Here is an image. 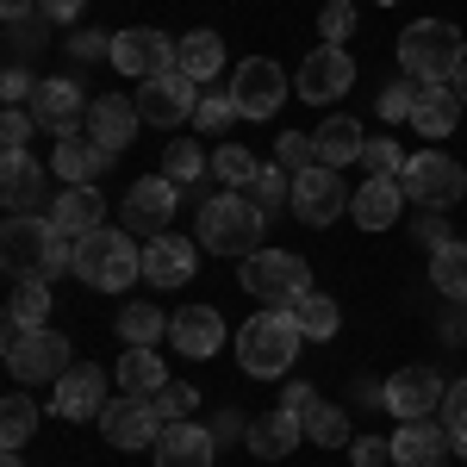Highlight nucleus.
Returning a JSON list of instances; mask_svg holds the SVG:
<instances>
[{
    "label": "nucleus",
    "mask_w": 467,
    "mask_h": 467,
    "mask_svg": "<svg viewBox=\"0 0 467 467\" xmlns=\"http://www.w3.org/2000/svg\"><path fill=\"white\" fill-rule=\"evenodd\" d=\"M0 268L13 281H57L75 268V237L57 231L50 213H13L0 231Z\"/></svg>",
    "instance_id": "nucleus-1"
},
{
    "label": "nucleus",
    "mask_w": 467,
    "mask_h": 467,
    "mask_svg": "<svg viewBox=\"0 0 467 467\" xmlns=\"http://www.w3.org/2000/svg\"><path fill=\"white\" fill-rule=\"evenodd\" d=\"M299 324H293V312H255L244 330H237V368L250 374V380H281L293 361H299Z\"/></svg>",
    "instance_id": "nucleus-2"
},
{
    "label": "nucleus",
    "mask_w": 467,
    "mask_h": 467,
    "mask_svg": "<svg viewBox=\"0 0 467 467\" xmlns=\"http://www.w3.org/2000/svg\"><path fill=\"white\" fill-rule=\"evenodd\" d=\"M144 275V250L125 237V231H112V224H100V231H88V237H75V281L94 293H119L131 287Z\"/></svg>",
    "instance_id": "nucleus-3"
},
{
    "label": "nucleus",
    "mask_w": 467,
    "mask_h": 467,
    "mask_svg": "<svg viewBox=\"0 0 467 467\" xmlns=\"http://www.w3.org/2000/svg\"><path fill=\"white\" fill-rule=\"evenodd\" d=\"M262 224H268V213L250 193H213L200 206L193 231H200V250H213V255H255L262 250Z\"/></svg>",
    "instance_id": "nucleus-4"
},
{
    "label": "nucleus",
    "mask_w": 467,
    "mask_h": 467,
    "mask_svg": "<svg viewBox=\"0 0 467 467\" xmlns=\"http://www.w3.org/2000/svg\"><path fill=\"white\" fill-rule=\"evenodd\" d=\"M467 63V44H462V26L449 19H418L399 32V69L411 81H455Z\"/></svg>",
    "instance_id": "nucleus-5"
},
{
    "label": "nucleus",
    "mask_w": 467,
    "mask_h": 467,
    "mask_svg": "<svg viewBox=\"0 0 467 467\" xmlns=\"http://www.w3.org/2000/svg\"><path fill=\"white\" fill-rule=\"evenodd\" d=\"M6 368H13V380H26V387H57L63 374H69V337H57L50 324H37V330H26V324H6Z\"/></svg>",
    "instance_id": "nucleus-6"
},
{
    "label": "nucleus",
    "mask_w": 467,
    "mask_h": 467,
    "mask_svg": "<svg viewBox=\"0 0 467 467\" xmlns=\"http://www.w3.org/2000/svg\"><path fill=\"white\" fill-rule=\"evenodd\" d=\"M399 187H405L411 206H424V213H449L455 200H467V169H462V162H449V156L431 144V150H418V156H405Z\"/></svg>",
    "instance_id": "nucleus-7"
},
{
    "label": "nucleus",
    "mask_w": 467,
    "mask_h": 467,
    "mask_svg": "<svg viewBox=\"0 0 467 467\" xmlns=\"http://www.w3.org/2000/svg\"><path fill=\"white\" fill-rule=\"evenodd\" d=\"M237 281H244V293H255L262 306L287 312L299 293H312V268H306L299 255H287V250H255V255H244Z\"/></svg>",
    "instance_id": "nucleus-8"
},
{
    "label": "nucleus",
    "mask_w": 467,
    "mask_h": 467,
    "mask_svg": "<svg viewBox=\"0 0 467 467\" xmlns=\"http://www.w3.org/2000/svg\"><path fill=\"white\" fill-rule=\"evenodd\" d=\"M112 69L125 75V81H156V75L181 69V37L156 32V26L112 32Z\"/></svg>",
    "instance_id": "nucleus-9"
},
{
    "label": "nucleus",
    "mask_w": 467,
    "mask_h": 467,
    "mask_svg": "<svg viewBox=\"0 0 467 467\" xmlns=\"http://www.w3.org/2000/svg\"><path fill=\"white\" fill-rule=\"evenodd\" d=\"M349 88H356V57H349L343 44H318V50L299 63V75H293V94H299V100H312V107L343 100Z\"/></svg>",
    "instance_id": "nucleus-10"
},
{
    "label": "nucleus",
    "mask_w": 467,
    "mask_h": 467,
    "mask_svg": "<svg viewBox=\"0 0 467 467\" xmlns=\"http://www.w3.org/2000/svg\"><path fill=\"white\" fill-rule=\"evenodd\" d=\"M231 100H237V119H275L287 100V69L268 57H244L231 75Z\"/></svg>",
    "instance_id": "nucleus-11"
},
{
    "label": "nucleus",
    "mask_w": 467,
    "mask_h": 467,
    "mask_svg": "<svg viewBox=\"0 0 467 467\" xmlns=\"http://www.w3.org/2000/svg\"><path fill=\"white\" fill-rule=\"evenodd\" d=\"M200 112V81L193 75H181V69H169V75H156V81H138V119L144 125H181V119H193Z\"/></svg>",
    "instance_id": "nucleus-12"
},
{
    "label": "nucleus",
    "mask_w": 467,
    "mask_h": 467,
    "mask_svg": "<svg viewBox=\"0 0 467 467\" xmlns=\"http://www.w3.org/2000/svg\"><path fill=\"white\" fill-rule=\"evenodd\" d=\"M349 200H356V193L337 181V169H324V162L293 175V218H299V224H337V218L349 213Z\"/></svg>",
    "instance_id": "nucleus-13"
},
{
    "label": "nucleus",
    "mask_w": 467,
    "mask_h": 467,
    "mask_svg": "<svg viewBox=\"0 0 467 467\" xmlns=\"http://www.w3.org/2000/svg\"><path fill=\"white\" fill-rule=\"evenodd\" d=\"M100 436H107L112 449H156V436H162V411H156V399H112L107 411H100Z\"/></svg>",
    "instance_id": "nucleus-14"
},
{
    "label": "nucleus",
    "mask_w": 467,
    "mask_h": 467,
    "mask_svg": "<svg viewBox=\"0 0 467 467\" xmlns=\"http://www.w3.org/2000/svg\"><path fill=\"white\" fill-rule=\"evenodd\" d=\"M88 107H94V100H81V88H75L69 75L37 81V94H32V119L50 131V138H75V131L88 125Z\"/></svg>",
    "instance_id": "nucleus-15"
},
{
    "label": "nucleus",
    "mask_w": 467,
    "mask_h": 467,
    "mask_svg": "<svg viewBox=\"0 0 467 467\" xmlns=\"http://www.w3.org/2000/svg\"><path fill=\"white\" fill-rule=\"evenodd\" d=\"M442 399H449V380L436 368H399V374H387V411L399 424L405 418H436Z\"/></svg>",
    "instance_id": "nucleus-16"
},
{
    "label": "nucleus",
    "mask_w": 467,
    "mask_h": 467,
    "mask_svg": "<svg viewBox=\"0 0 467 467\" xmlns=\"http://www.w3.org/2000/svg\"><path fill=\"white\" fill-rule=\"evenodd\" d=\"M112 399H107V374L94 368V361H75L69 374L57 380V393H50V411L57 418H75V424H100V411H107Z\"/></svg>",
    "instance_id": "nucleus-17"
},
{
    "label": "nucleus",
    "mask_w": 467,
    "mask_h": 467,
    "mask_svg": "<svg viewBox=\"0 0 467 467\" xmlns=\"http://www.w3.org/2000/svg\"><path fill=\"white\" fill-rule=\"evenodd\" d=\"M175 200H181V187L169 175L131 181V193H125V224H131L138 237H162V231H169V218H175Z\"/></svg>",
    "instance_id": "nucleus-18"
},
{
    "label": "nucleus",
    "mask_w": 467,
    "mask_h": 467,
    "mask_svg": "<svg viewBox=\"0 0 467 467\" xmlns=\"http://www.w3.org/2000/svg\"><path fill=\"white\" fill-rule=\"evenodd\" d=\"M455 455V436L449 424H431V418H405L393 431V467H449Z\"/></svg>",
    "instance_id": "nucleus-19"
},
{
    "label": "nucleus",
    "mask_w": 467,
    "mask_h": 467,
    "mask_svg": "<svg viewBox=\"0 0 467 467\" xmlns=\"http://www.w3.org/2000/svg\"><path fill=\"white\" fill-rule=\"evenodd\" d=\"M50 175L57 169H44L32 150H6V162H0V200H6V213H37Z\"/></svg>",
    "instance_id": "nucleus-20"
},
{
    "label": "nucleus",
    "mask_w": 467,
    "mask_h": 467,
    "mask_svg": "<svg viewBox=\"0 0 467 467\" xmlns=\"http://www.w3.org/2000/svg\"><path fill=\"white\" fill-rule=\"evenodd\" d=\"M169 343L187 361H206V356L224 349V318H218L213 306H181L175 318H169Z\"/></svg>",
    "instance_id": "nucleus-21"
},
{
    "label": "nucleus",
    "mask_w": 467,
    "mask_h": 467,
    "mask_svg": "<svg viewBox=\"0 0 467 467\" xmlns=\"http://www.w3.org/2000/svg\"><path fill=\"white\" fill-rule=\"evenodd\" d=\"M399 213H405V187H399V175H368L356 187V200H349V218H356L361 231H393Z\"/></svg>",
    "instance_id": "nucleus-22"
},
{
    "label": "nucleus",
    "mask_w": 467,
    "mask_h": 467,
    "mask_svg": "<svg viewBox=\"0 0 467 467\" xmlns=\"http://www.w3.org/2000/svg\"><path fill=\"white\" fill-rule=\"evenodd\" d=\"M193 268H200V250L187 244V237H150L144 244V281L150 287H187L193 281Z\"/></svg>",
    "instance_id": "nucleus-23"
},
{
    "label": "nucleus",
    "mask_w": 467,
    "mask_h": 467,
    "mask_svg": "<svg viewBox=\"0 0 467 467\" xmlns=\"http://www.w3.org/2000/svg\"><path fill=\"white\" fill-rule=\"evenodd\" d=\"M218 442L206 424H193V418H181V424H162L156 436V467H213Z\"/></svg>",
    "instance_id": "nucleus-24"
},
{
    "label": "nucleus",
    "mask_w": 467,
    "mask_h": 467,
    "mask_svg": "<svg viewBox=\"0 0 467 467\" xmlns=\"http://www.w3.org/2000/svg\"><path fill=\"white\" fill-rule=\"evenodd\" d=\"M462 94H455V88H449V81H418V107H411V131H418V138H449V131H455V125H462Z\"/></svg>",
    "instance_id": "nucleus-25"
},
{
    "label": "nucleus",
    "mask_w": 467,
    "mask_h": 467,
    "mask_svg": "<svg viewBox=\"0 0 467 467\" xmlns=\"http://www.w3.org/2000/svg\"><path fill=\"white\" fill-rule=\"evenodd\" d=\"M81 131H88L100 150L119 156V150L138 138V100H125V94H100V100L88 107V125H81Z\"/></svg>",
    "instance_id": "nucleus-26"
},
{
    "label": "nucleus",
    "mask_w": 467,
    "mask_h": 467,
    "mask_svg": "<svg viewBox=\"0 0 467 467\" xmlns=\"http://www.w3.org/2000/svg\"><path fill=\"white\" fill-rule=\"evenodd\" d=\"M50 169L69 181V187H94V181L112 169V150H100L88 131H75V138H57V156H50Z\"/></svg>",
    "instance_id": "nucleus-27"
},
{
    "label": "nucleus",
    "mask_w": 467,
    "mask_h": 467,
    "mask_svg": "<svg viewBox=\"0 0 467 467\" xmlns=\"http://www.w3.org/2000/svg\"><path fill=\"white\" fill-rule=\"evenodd\" d=\"M50 224L69 231V237L100 231V224H107V200H100V187H57V200H50Z\"/></svg>",
    "instance_id": "nucleus-28"
},
{
    "label": "nucleus",
    "mask_w": 467,
    "mask_h": 467,
    "mask_svg": "<svg viewBox=\"0 0 467 467\" xmlns=\"http://www.w3.org/2000/svg\"><path fill=\"white\" fill-rule=\"evenodd\" d=\"M306 442V418H293V411H268V418H250V455L255 462H281Z\"/></svg>",
    "instance_id": "nucleus-29"
},
{
    "label": "nucleus",
    "mask_w": 467,
    "mask_h": 467,
    "mask_svg": "<svg viewBox=\"0 0 467 467\" xmlns=\"http://www.w3.org/2000/svg\"><path fill=\"white\" fill-rule=\"evenodd\" d=\"M312 144H318V162L324 169H349V162H361V125L349 119V112H330L318 131H312Z\"/></svg>",
    "instance_id": "nucleus-30"
},
{
    "label": "nucleus",
    "mask_w": 467,
    "mask_h": 467,
    "mask_svg": "<svg viewBox=\"0 0 467 467\" xmlns=\"http://www.w3.org/2000/svg\"><path fill=\"white\" fill-rule=\"evenodd\" d=\"M112 380H119L131 399H156L162 387H169V368H162V356H156V349H125V356H119V368H112Z\"/></svg>",
    "instance_id": "nucleus-31"
},
{
    "label": "nucleus",
    "mask_w": 467,
    "mask_h": 467,
    "mask_svg": "<svg viewBox=\"0 0 467 467\" xmlns=\"http://www.w3.org/2000/svg\"><path fill=\"white\" fill-rule=\"evenodd\" d=\"M287 312H293V324H299V337H306V343H324V337H337V324H343L337 299H330V293H318V287L299 293Z\"/></svg>",
    "instance_id": "nucleus-32"
},
{
    "label": "nucleus",
    "mask_w": 467,
    "mask_h": 467,
    "mask_svg": "<svg viewBox=\"0 0 467 467\" xmlns=\"http://www.w3.org/2000/svg\"><path fill=\"white\" fill-rule=\"evenodd\" d=\"M181 75H193V81L224 75V37L218 32H187L181 37Z\"/></svg>",
    "instance_id": "nucleus-33"
},
{
    "label": "nucleus",
    "mask_w": 467,
    "mask_h": 467,
    "mask_svg": "<svg viewBox=\"0 0 467 467\" xmlns=\"http://www.w3.org/2000/svg\"><path fill=\"white\" fill-rule=\"evenodd\" d=\"M431 281H436L442 299H462L467 306V244H442L431 255Z\"/></svg>",
    "instance_id": "nucleus-34"
},
{
    "label": "nucleus",
    "mask_w": 467,
    "mask_h": 467,
    "mask_svg": "<svg viewBox=\"0 0 467 467\" xmlns=\"http://www.w3.org/2000/svg\"><path fill=\"white\" fill-rule=\"evenodd\" d=\"M6 324H26V330L50 324V281H19L6 299Z\"/></svg>",
    "instance_id": "nucleus-35"
},
{
    "label": "nucleus",
    "mask_w": 467,
    "mask_h": 467,
    "mask_svg": "<svg viewBox=\"0 0 467 467\" xmlns=\"http://www.w3.org/2000/svg\"><path fill=\"white\" fill-rule=\"evenodd\" d=\"M32 436H37V405L26 393H6L0 399V442L6 449H26Z\"/></svg>",
    "instance_id": "nucleus-36"
},
{
    "label": "nucleus",
    "mask_w": 467,
    "mask_h": 467,
    "mask_svg": "<svg viewBox=\"0 0 467 467\" xmlns=\"http://www.w3.org/2000/svg\"><path fill=\"white\" fill-rule=\"evenodd\" d=\"M206 169H213V156L193 144V138H175V144L162 150V175L175 181V187H193V181L206 175Z\"/></svg>",
    "instance_id": "nucleus-37"
},
{
    "label": "nucleus",
    "mask_w": 467,
    "mask_h": 467,
    "mask_svg": "<svg viewBox=\"0 0 467 467\" xmlns=\"http://www.w3.org/2000/svg\"><path fill=\"white\" fill-rule=\"evenodd\" d=\"M162 330H169V318H162L156 306H144V299L119 312V337H125L131 349H156V337H162Z\"/></svg>",
    "instance_id": "nucleus-38"
},
{
    "label": "nucleus",
    "mask_w": 467,
    "mask_h": 467,
    "mask_svg": "<svg viewBox=\"0 0 467 467\" xmlns=\"http://www.w3.org/2000/svg\"><path fill=\"white\" fill-rule=\"evenodd\" d=\"M213 175L224 181L231 193H244V187L255 181V156H250L244 144H218V150H213Z\"/></svg>",
    "instance_id": "nucleus-39"
},
{
    "label": "nucleus",
    "mask_w": 467,
    "mask_h": 467,
    "mask_svg": "<svg viewBox=\"0 0 467 467\" xmlns=\"http://www.w3.org/2000/svg\"><path fill=\"white\" fill-rule=\"evenodd\" d=\"M262 213H281V206H293V181H287V169L275 162V169H255V181L244 187Z\"/></svg>",
    "instance_id": "nucleus-40"
},
{
    "label": "nucleus",
    "mask_w": 467,
    "mask_h": 467,
    "mask_svg": "<svg viewBox=\"0 0 467 467\" xmlns=\"http://www.w3.org/2000/svg\"><path fill=\"white\" fill-rule=\"evenodd\" d=\"M306 442H324V449H337V442H356V436H349V418H343V411H337V405H312V411H306Z\"/></svg>",
    "instance_id": "nucleus-41"
},
{
    "label": "nucleus",
    "mask_w": 467,
    "mask_h": 467,
    "mask_svg": "<svg viewBox=\"0 0 467 467\" xmlns=\"http://www.w3.org/2000/svg\"><path fill=\"white\" fill-rule=\"evenodd\" d=\"M231 119H237L231 88H224V94H200V112H193V131H200V138H224V131H231Z\"/></svg>",
    "instance_id": "nucleus-42"
},
{
    "label": "nucleus",
    "mask_w": 467,
    "mask_h": 467,
    "mask_svg": "<svg viewBox=\"0 0 467 467\" xmlns=\"http://www.w3.org/2000/svg\"><path fill=\"white\" fill-rule=\"evenodd\" d=\"M361 169H368V175H405V150H399L393 138H368V144H361Z\"/></svg>",
    "instance_id": "nucleus-43"
},
{
    "label": "nucleus",
    "mask_w": 467,
    "mask_h": 467,
    "mask_svg": "<svg viewBox=\"0 0 467 467\" xmlns=\"http://www.w3.org/2000/svg\"><path fill=\"white\" fill-rule=\"evenodd\" d=\"M374 107H380V119H387V125H399V119H411V107H418V81H411V75H405V81H387Z\"/></svg>",
    "instance_id": "nucleus-44"
},
{
    "label": "nucleus",
    "mask_w": 467,
    "mask_h": 467,
    "mask_svg": "<svg viewBox=\"0 0 467 467\" xmlns=\"http://www.w3.org/2000/svg\"><path fill=\"white\" fill-rule=\"evenodd\" d=\"M275 162L293 169V175H299V169H318V144H312L306 131H287V138H275Z\"/></svg>",
    "instance_id": "nucleus-45"
},
{
    "label": "nucleus",
    "mask_w": 467,
    "mask_h": 467,
    "mask_svg": "<svg viewBox=\"0 0 467 467\" xmlns=\"http://www.w3.org/2000/svg\"><path fill=\"white\" fill-rule=\"evenodd\" d=\"M442 424L455 436V455H467V380H449V399H442Z\"/></svg>",
    "instance_id": "nucleus-46"
},
{
    "label": "nucleus",
    "mask_w": 467,
    "mask_h": 467,
    "mask_svg": "<svg viewBox=\"0 0 467 467\" xmlns=\"http://www.w3.org/2000/svg\"><path fill=\"white\" fill-rule=\"evenodd\" d=\"M156 411H162V424H181V418H193V411H200V387H175V380H169V387L156 393Z\"/></svg>",
    "instance_id": "nucleus-47"
},
{
    "label": "nucleus",
    "mask_w": 467,
    "mask_h": 467,
    "mask_svg": "<svg viewBox=\"0 0 467 467\" xmlns=\"http://www.w3.org/2000/svg\"><path fill=\"white\" fill-rule=\"evenodd\" d=\"M63 50H69L75 63H100V57H107V63H112V32H94V26H88V32L63 37Z\"/></svg>",
    "instance_id": "nucleus-48"
},
{
    "label": "nucleus",
    "mask_w": 467,
    "mask_h": 467,
    "mask_svg": "<svg viewBox=\"0 0 467 467\" xmlns=\"http://www.w3.org/2000/svg\"><path fill=\"white\" fill-rule=\"evenodd\" d=\"M32 138H37V119H32V112H19V107H6V119H0V144L26 150Z\"/></svg>",
    "instance_id": "nucleus-49"
},
{
    "label": "nucleus",
    "mask_w": 467,
    "mask_h": 467,
    "mask_svg": "<svg viewBox=\"0 0 467 467\" xmlns=\"http://www.w3.org/2000/svg\"><path fill=\"white\" fill-rule=\"evenodd\" d=\"M206 431H213L218 449H237V442H250V418H244V411H218Z\"/></svg>",
    "instance_id": "nucleus-50"
},
{
    "label": "nucleus",
    "mask_w": 467,
    "mask_h": 467,
    "mask_svg": "<svg viewBox=\"0 0 467 467\" xmlns=\"http://www.w3.org/2000/svg\"><path fill=\"white\" fill-rule=\"evenodd\" d=\"M349 462L356 467H387L393 462V436H356V442H349Z\"/></svg>",
    "instance_id": "nucleus-51"
},
{
    "label": "nucleus",
    "mask_w": 467,
    "mask_h": 467,
    "mask_svg": "<svg viewBox=\"0 0 467 467\" xmlns=\"http://www.w3.org/2000/svg\"><path fill=\"white\" fill-rule=\"evenodd\" d=\"M318 32L330 37V44H337V37H349V32H356V6H349V0H330V6L318 13Z\"/></svg>",
    "instance_id": "nucleus-52"
},
{
    "label": "nucleus",
    "mask_w": 467,
    "mask_h": 467,
    "mask_svg": "<svg viewBox=\"0 0 467 467\" xmlns=\"http://www.w3.org/2000/svg\"><path fill=\"white\" fill-rule=\"evenodd\" d=\"M418 244H424V250H442V244H455V231H449V224H442V213H424L418 218Z\"/></svg>",
    "instance_id": "nucleus-53"
},
{
    "label": "nucleus",
    "mask_w": 467,
    "mask_h": 467,
    "mask_svg": "<svg viewBox=\"0 0 467 467\" xmlns=\"http://www.w3.org/2000/svg\"><path fill=\"white\" fill-rule=\"evenodd\" d=\"M32 94H37V81L13 63V69H6V81H0V100H6V107H19V100H32Z\"/></svg>",
    "instance_id": "nucleus-54"
},
{
    "label": "nucleus",
    "mask_w": 467,
    "mask_h": 467,
    "mask_svg": "<svg viewBox=\"0 0 467 467\" xmlns=\"http://www.w3.org/2000/svg\"><path fill=\"white\" fill-rule=\"evenodd\" d=\"M318 405V387H306V380H287V393H281V411H293V418H306Z\"/></svg>",
    "instance_id": "nucleus-55"
},
{
    "label": "nucleus",
    "mask_w": 467,
    "mask_h": 467,
    "mask_svg": "<svg viewBox=\"0 0 467 467\" xmlns=\"http://www.w3.org/2000/svg\"><path fill=\"white\" fill-rule=\"evenodd\" d=\"M81 6H88V0H37V13H44L50 26H69L75 13H81Z\"/></svg>",
    "instance_id": "nucleus-56"
},
{
    "label": "nucleus",
    "mask_w": 467,
    "mask_h": 467,
    "mask_svg": "<svg viewBox=\"0 0 467 467\" xmlns=\"http://www.w3.org/2000/svg\"><path fill=\"white\" fill-rule=\"evenodd\" d=\"M32 6H37V0H0V13H6V26H19V19H26Z\"/></svg>",
    "instance_id": "nucleus-57"
},
{
    "label": "nucleus",
    "mask_w": 467,
    "mask_h": 467,
    "mask_svg": "<svg viewBox=\"0 0 467 467\" xmlns=\"http://www.w3.org/2000/svg\"><path fill=\"white\" fill-rule=\"evenodd\" d=\"M449 88H455V94H462V100H467V63H462V75H455V81H449Z\"/></svg>",
    "instance_id": "nucleus-58"
},
{
    "label": "nucleus",
    "mask_w": 467,
    "mask_h": 467,
    "mask_svg": "<svg viewBox=\"0 0 467 467\" xmlns=\"http://www.w3.org/2000/svg\"><path fill=\"white\" fill-rule=\"evenodd\" d=\"M0 467H26V462H19V449H6V462H0Z\"/></svg>",
    "instance_id": "nucleus-59"
},
{
    "label": "nucleus",
    "mask_w": 467,
    "mask_h": 467,
    "mask_svg": "<svg viewBox=\"0 0 467 467\" xmlns=\"http://www.w3.org/2000/svg\"><path fill=\"white\" fill-rule=\"evenodd\" d=\"M380 6H387V0H380Z\"/></svg>",
    "instance_id": "nucleus-60"
}]
</instances>
